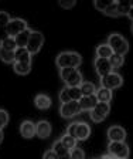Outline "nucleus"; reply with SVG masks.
<instances>
[{
  "mask_svg": "<svg viewBox=\"0 0 133 159\" xmlns=\"http://www.w3.org/2000/svg\"><path fill=\"white\" fill-rule=\"evenodd\" d=\"M82 63V57L77 51H62L57 56L55 66L60 70L62 68H78Z\"/></svg>",
  "mask_w": 133,
  "mask_h": 159,
  "instance_id": "f257e3e1",
  "label": "nucleus"
},
{
  "mask_svg": "<svg viewBox=\"0 0 133 159\" xmlns=\"http://www.w3.org/2000/svg\"><path fill=\"white\" fill-rule=\"evenodd\" d=\"M108 46L112 48L113 53L119 54V56L125 57L129 53V41L119 33L109 34V37H108Z\"/></svg>",
  "mask_w": 133,
  "mask_h": 159,
  "instance_id": "f03ea898",
  "label": "nucleus"
},
{
  "mask_svg": "<svg viewBox=\"0 0 133 159\" xmlns=\"http://www.w3.org/2000/svg\"><path fill=\"white\" fill-rule=\"evenodd\" d=\"M60 77L65 87H79L84 83L82 74L78 68H62L60 70Z\"/></svg>",
  "mask_w": 133,
  "mask_h": 159,
  "instance_id": "7ed1b4c3",
  "label": "nucleus"
},
{
  "mask_svg": "<svg viewBox=\"0 0 133 159\" xmlns=\"http://www.w3.org/2000/svg\"><path fill=\"white\" fill-rule=\"evenodd\" d=\"M66 134L77 141H87L91 136V126L87 122H72L66 128Z\"/></svg>",
  "mask_w": 133,
  "mask_h": 159,
  "instance_id": "20e7f679",
  "label": "nucleus"
},
{
  "mask_svg": "<svg viewBox=\"0 0 133 159\" xmlns=\"http://www.w3.org/2000/svg\"><path fill=\"white\" fill-rule=\"evenodd\" d=\"M108 153L116 159H129L130 149L125 141L123 142H109L108 143Z\"/></svg>",
  "mask_w": 133,
  "mask_h": 159,
  "instance_id": "39448f33",
  "label": "nucleus"
},
{
  "mask_svg": "<svg viewBox=\"0 0 133 159\" xmlns=\"http://www.w3.org/2000/svg\"><path fill=\"white\" fill-rule=\"evenodd\" d=\"M109 112H110V104L98 102L97 105L89 111V116H91V119H92V122L99 124V122H103V121L108 118Z\"/></svg>",
  "mask_w": 133,
  "mask_h": 159,
  "instance_id": "423d86ee",
  "label": "nucleus"
},
{
  "mask_svg": "<svg viewBox=\"0 0 133 159\" xmlns=\"http://www.w3.org/2000/svg\"><path fill=\"white\" fill-rule=\"evenodd\" d=\"M122 85H123V77L119 73L112 71L108 75L101 77V87H103V88H108L110 91H113V89L120 88Z\"/></svg>",
  "mask_w": 133,
  "mask_h": 159,
  "instance_id": "0eeeda50",
  "label": "nucleus"
},
{
  "mask_svg": "<svg viewBox=\"0 0 133 159\" xmlns=\"http://www.w3.org/2000/svg\"><path fill=\"white\" fill-rule=\"evenodd\" d=\"M43 46H44V34L41 33V31L33 30L30 34V39H28V43H27L26 48L28 50V53H30L31 56H34V54L40 53V50Z\"/></svg>",
  "mask_w": 133,
  "mask_h": 159,
  "instance_id": "6e6552de",
  "label": "nucleus"
},
{
  "mask_svg": "<svg viewBox=\"0 0 133 159\" xmlns=\"http://www.w3.org/2000/svg\"><path fill=\"white\" fill-rule=\"evenodd\" d=\"M60 98L61 104L71 102V101H79L82 98V93H81L79 87H64L60 91Z\"/></svg>",
  "mask_w": 133,
  "mask_h": 159,
  "instance_id": "1a4fd4ad",
  "label": "nucleus"
},
{
  "mask_svg": "<svg viewBox=\"0 0 133 159\" xmlns=\"http://www.w3.org/2000/svg\"><path fill=\"white\" fill-rule=\"evenodd\" d=\"M82 111H81V107L78 101H71V102L61 104V107H60V114L62 118H74V116H77Z\"/></svg>",
  "mask_w": 133,
  "mask_h": 159,
  "instance_id": "9d476101",
  "label": "nucleus"
},
{
  "mask_svg": "<svg viewBox=\"0 0 133 159\" xmlns=\"http://www.w3.org/2000/svg\"><path fill=\"white\" fill-rule=\"evenodd\" d=\"M28 29V23L23 19H11L10 23L7 24V34L9 37H16L21 31Z\"/></svg>",
  "mask_w": 133,
  "mask_h": 159,
  "instance_id": "9b49d317",
  "label": "nucleus"
},
{
  "mask_svg": "<svg viewBox=\"0 0 133 159\" xmlns=\"http://www.w3.org/2000/svg\"><path fill=\"white\" fill-rule=\"evenodd\" d=\"M108 139L109 142H123L126 139V129L120 125H112L108 128Z\"/></svg>",
  "mask_w": 133,
  "mask_h": 159,
  "instance_id": "f8f14e48",
  "label": "nucleus"
},
{
  "mask_svg": "<svg viewBox=\"0 0 133 159\" xmlns=\"http://www.w3.org/2000/svg\"><path fill=\"white\" fill-rule=\"evenodd\" d=\"M93 67L97 70V74L99 77H103V75H108L109 73H112L113 68L110 66V61L109 58H95L93 61Z\"/></svg>",
  "mask_w": 133,
  "mask_h": 159,
  "instance_id": "ddd939ff",
  "label": "nucleus"
},
{
  "mask_svg": "<svg viewBox=\"0 0 133 159\" xmlns=\"http://www.w3.org/2000/svg\"><path fill=\"white\" fill-rule=\"evenodd\" d=\"M53 132V128H51V124L48 121H38L36 124V136H38L40 139H47Z\"/></svg>",
  "mask_w": 133,
  "mask_h": 159,
  "instance_id": "4468645a",
  "label": "nucleus"
},
{
  "mask_svg": "<svg viewBox=\"0 0 133 159\" xmlns=\"http://www.w3.org/2000/svg\"><path fill=\"white\" fill-rule=\"evenodd\" d=\"M20 134L23 138L31 139L33 136H36V124L33 121H28V119L23 121L20 125Z\"/></svg>",
  "mask_w": 133,
  "mask_h": 159,
  "instance_id": "2eb2a0df",
  "label": "nucleus"
},
{
  "mask_svg": "<svg viewBox=\"0 0 133 159\" xmlns=\"http://www.w3.org/2000/svg\"><path fill=\"white\" fill-rule=\"evenodd\" d=\"M34 105L37 109H41V111H45V109L51 108L53 105V101L47 94H37L36 98H34Z\"/></svg>",
  "mask_w": 133,
  "mask_h": 159,
  "instance_id": "dca6fc26",
  "label": "nucleus"
},
{
  "mask_svg": "<svg viewBox=\"0 0 133 159\" xmlns=\"http://www.w3.org/2000/svg\"><path fill=\"white\" fill-rule=\"evenodd\" d=\"M10 20L11 17L7 11H0V43L9 37V34H7V24L10 23Z\"/></svg>",
  "mask_w": 133,
  "mask_h": 159,
  "instance_id": "f3484780",
  "label": "nucleus"
},
{
  "mask_svg": "<svg viewBox=\"0 0 133 159\" xmlns=\"http://www.w3.org/2000/svg\"><path fill=\"white\" fill-rule=\"evenodd\" d=\"M31 58L33 56L28 53L26 47H17V50L14 51V60H16L14 63H31Z\"/></svg>",
  "mask_w": 133,
  "mask_h": 159,
  "instance_id": "a211bd4d",
  "label": "nucleus"
},
{
  "mask_svg": "<svg viewBox=\"0 0 133 159\" xmlns=\"http://www.w3.org/2000/svg\"><path fill=\"white\" fill-rule=\"evenodd\" d=\"M95 97H97L98 102H108V104H110V101H112V98H113V94H112V91H110V89L103 88V87H99V88H97Z\"/></svg>",
  "mask_w": 133,
  "mask_h": 159,
  "instance_id": "6ab92c4d",
  "label": "nucleus"
},
{
  "mask_svg": "<svg viewBox=\"0 0 133 159\" xmlns=\"http://www.w3.org/2000/svg\"><path fill=\"white\" fill-rule=\"evenodd\" d=\"M78 102H79L81 111H88V112H89L91 109L98 104V99L95 95H89V97H82Z\"/></svg>",
  "mask_w": 133,
  "mask_h": 159,
  "instance_id": "aec40b11",
  "label": "nucleus"
},
{
  "mask_svg": "<svg viewBox=\"0 0 133 159\" xmlns=\"http://www.w3.org/2000/svg\"><path fill=\"white\" fill-rule=\"evenodd\" d=\"M54 152L57 153L58 159H70V149H66L65 146L61 143V141H55L51 148Z\"/></svg>",
  "mask_w": 133,
  "mask_h": 159,
  "instance_id": "412c9836",
  "label": "nucleus"
},
{
  "mask_svg": "<svg viewBox=\"0 0 133 159\" xmlns=\"http://www.w3.org/2000/svg\"><path fill=\"white\" fill-rule=\"evenodd\" d=\"M95 54H97L98 58H110L113 54L112 48L108 46V43H103L97 46V50H95Z\"/></svg>",
  "mask_w": 133,
  "mask_h": 159,
  "instance_id": "4be33fe9",
  "label": "nucleus"
},
{
  "mask_svg": "<svg viewBox=\"0 0 133 159\" xmlns=\"http://www.w3.org/2000/svg\"><path fill=\"white\" fill-rule=\"evenodd\" d=\"M31 31H33L31 29H27V30L21 31L20 34H17V36L14 37L17 47H27V43H28V39H30Z\"/></svg>",
  "mask_w": 133,
  "mask_h": 159,
  "instance_id": "5701e85b",
  "label": "nucleus"
},
{
  "mask_svg": "<svg viewBox=\"0 0 133 159\" xmlns=\"http://www.w3.org/2000/svg\"><path fill=\"white\" fill-rule=\"evenodd\" d=\"M79 89L82 93V97H89V95H95L97 93V87L93 83H89V81H84L79 85Z\"/></svg>",
  "mask_w": 133,
  "mask_h": 159,
  "instance_id": "b1692460",
  "label": "nucleus"
},
{
  "mask_svg": "<svg viewBox=\"0 0 133 159\" xmlns=\"http://www.w3.org/2000/svg\"><path fill=\"white\" fill-rule=\"evenodd\" d=\"M13 70L19 75H27L31 71V63H14Z\"/></svg>",
  "mask_w": 133,
  "mask_h": 159,
  "instance_id": "393cba45",
  "label": "nucleus"
},
{
  "mask_svg": "<svg viewBox=\"0 0 133 159\" xmlns=\"http://www.w3.org/2000/svg\"><path fill=\"white\" fill-rule=\"evenodd\" d=\"M116 7H118V14L120 16H126L129 14L130 9H132V3L130 2H123V0H120V2H116Z\"/></svg>",
  "mask_w": 133,
  "mask_h": 159,
  "instance_id": "a878e982",
  "label": "nucleus"
},
{
  "mask_svg": "<svg viewBox=\"0 0 133 159\" xmlns=\"http://www.w3.org/2000/svg\"><path fill=\"white\" fill-rule=\"evenodd\" d=\"M60 141H61V143H62V145L65 146L66 149H70V151H71V149H72V148H75V146H77V142H78V141H77V139H75V138H74V136L68 135V134H66V132L62 136H61V139H60Z\"/></svg>",
  "mask_w": 133,
  "mask_h": 159,
  "instance_id": "bb28decb",
  "label": "nucleus"
},
{
  "mask_svg": "<svg viewBox=\"0 0 133 159\" xmlns=\"http://www.w3.org/2000/svg\"><path fill=\"white\" fill-rule=\"evenodd\" d=\"M0 48L7 50V51H16V50H17V44H16L14 37H7L6 40H3V41L0 43Z\"/></svg>",
  "mask_w": 133,
  "mask_h": 159,
  "instance_id": "cd10ccee",
  "label": "nucleus"
},
{
  "mask_svg": "<svg viewBox=\"0 0 133 159\" xmlns=\"http://www.w3.org/2000/svg\"><path fill=\"white\" fill-rule=\"evenodd\" d=\"M0 60L6 64H14V51H7V50L0 48Z\"/></svg>",
  "mask_w": 133,
  "mask_h": 159,
  "instance_id": "c85d7f7f",
  "label": "nucleus"
},
{
  "mask_svg": "<svg viewBox=\"0 0 133 159\" xmlns=\"http://www.w3.org/2000/svg\"><path fill=\"white\" fill-rule=\"evenodd\" d=\"M110 61V66H112V68H120V67L123 66V63H125V57L123 56H119V54H112V57L109 58Z\"/></svg>",
  "mask_w": 133,
  "mask_h": 159,
  "instance_id": "c756f323",
  "label": "nucleus"
},
{
  "mask_svg": "<svg viewBox=\"0 0 133 159\" xmlns=\"http://www.w3.org/2000/svg\"><path fill=\"white\" fill-rule=\"evenodd\" d=\"M103 14L108 17H113V19H116V17H119V14H118V7H116V2H112V3L109 4V6L105 9V11H103Z\"/></svg>",
  "mask_w": 133,
  "mask_h": 159,
  "instance_id": "7c9ffc66",
  "label": "nucleus"
},
{
  "mask_svg": "<svg viewBox=\"0 0 133 159\" xmlns=\"http://www.w3.org/2000/svg\"><path fill=\"white\" fill-rule=\"evenodd\" d=\"M70 159H85V152H84L82 148H72L70 151Z\"/></svg>",
  "mask_w": 133,
  "mask_h": 159,
  "instance_id": "2f4dec72",
  "label": "nucleus"
},
{
  "mask_svg": "<svg viewBox=\"0 0 133 159\" xmlns=\"http://www.w3.org/2000/svg\"><path fill=\"white\" fill-rule=\"evenodd\" d=\"M113 0H95V3H93V6H95V9L98 10V11H105V9H106L108 6H109L110 3H112Z\"/></svg>",
  "mask_w": 133,
  "mask_h": 159,
  "instance_id": "473e14b6",
  "label": "nucleus"
},
{
  "mask_svg": "<svg viewBox=\"0 0 133 159\" xmlns=\"http://www.w3.org/2000/svg\"><path fill=\"white\" fill-rule=\"evenodd\" d=\"M7 124H9V114L6 109H0V129H3Z\"/></svg>",
  "mask_w": 133,
  "mask_h": 159,
  "instance_id": "72a5a7b5",
  "label": "nucleus"
},
{
  "mask_svg": "<svg viewBox=\"0 0 133 159\" xmlns=\"http://www.w3.org/2000/svg\"><path fill=\"white\" fill-rule=\"evenodd\" d=\"M75 4H77L75 0H60V6L62 7V9H66V10L72 9Z\"/></svg>",
  "mask_w": 133,
  "mask_h": 159,
  "instance_id": "f704fd0d",
  "label": "nucleus"
},
{
  "mask_svg": "<svg viewBox=\"0 0 133 159\" xmlns=\"http://www.w3.org/2000/svg\"><path fill=\"white\" fill-rule=\"evenodd\" d=\"M43 159H58V156H57V153L54 152L53 149H48V151H45V152H44Z\"/></svg>",
  "mask_w": 133,
  "mask_h": 159,
  "instance_id": "c9c22d12",
  "label": "nucleus"
},
{
  "mask_svg": "<svg viewBox=\"0 0 133 159\" xmlns=\"http://www.w3.org/2000/svg\"><path fill=\"white\" fill-rule=\"evenodd\" d=\"M130 3H132V9H130V11H129V14H127V17L132 20V23H133V2H130Z\"/></svg>",
  "mask_w": 133,
  "mask_h": 159,
  "instance_id": "e433bc0d",
  "label": "nucleus"
},
{
  "mask_svg": "<svg viewBox=\"0 0 133 159\" xmlns=\"http://www.w3.org/2000/svg\"><path fill=\"white\" fill-rule=\"evenodd\" d=\"M98 159H116V158H113V156H110L109 153H106V155H103V156H101V158H98Z\"/></svg>",
  "mask_w": 133,
  "mask_h": 159,
  "instance_id": "4c0bfd02",
  "label": "nucleus"
},
{
  "mask_svg": "<svg viewBox=\"0 0 133 159\" xmlns=\"http://www.w3.org/2000/svg\"><path fill=\"white\" fill-rule=\"evenodd\" d=\"M3 139H4V134H3V129H0V143L3 142Z\"/></svg>",
  "mask_w": 133,
  "mask_h": 159,
  "instance_id": "58836bf2",
  "label": "nucleus"
},
{
  "mask_svg": "<svg viewBox=\"0 0 133 159\" xmlns=\"http://www.w3.org/2000/svg\"><path fill=\"white\" fill-rule=\"evenodd\" d=\"M130 31H132V34H133V23H132V26H130Z\"/></svg>",
  "mask_w": 133,
  "mask_h": 159,
  "instance_id": "ea45409f",
  "label": "nucleus"
}]
</instances>
